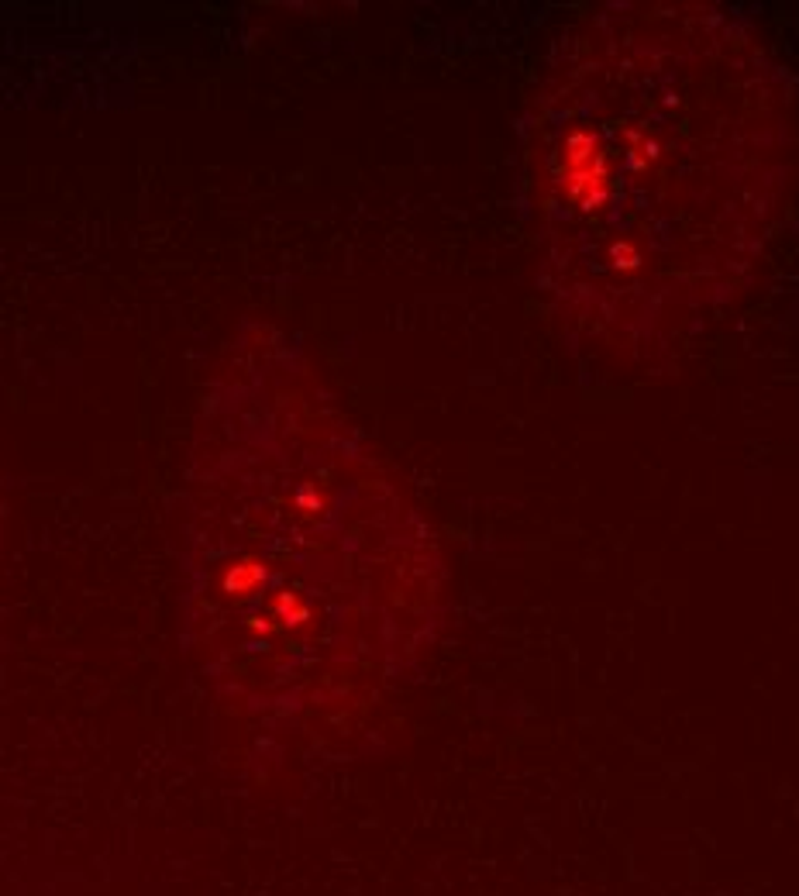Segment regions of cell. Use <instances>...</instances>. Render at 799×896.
<instances>
[{"mask_svg": "<svg viewBox=\"0 0 799 896\" xmlns=\"http://www.w3.org/2000/svg\"><path fill=\"white\" fill-rule=\"evenodd\" d=\"M259 580H262V569L259 566H235L228 572V580H224V590H228V593H238V590L245 593V590H251Z\"/></svg>", "mask_w": 799, "mask_h": 896, "instance_id": "cell-1", "label": "cell"}]
</instances>
